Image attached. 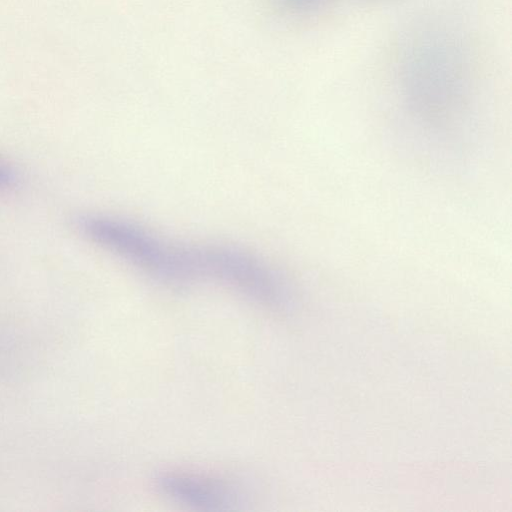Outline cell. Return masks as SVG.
<instances>
[{
    "instance_id": "6da1fadb",
    "label": "cell",
    "mask_w": 512,
    "mask_h": 512,
    "mask_svg": "<svg viewBox=\"0 0 512 512\" xmlns=\"http://www.w3.org/2000/svg\"><path fill=\"white\" fill-rule=\"evenodd\" d=\"M465 44L445 27L417 31L401 51L399 79L416 106L438 110L459 101L468 85L470 61Z\"/></svg>"
},
{
    "instance_id": "7a4b0ae2",
    "label": "cell",
    "mask_w": 512,
    "mask_h": 512,
    "mask_svg": "<svg viewBox=\"0 0 512 512\" xmlns=\"http://www.w3.org/2000/svg\"><path fill=\"white\" fill-rule=\"evenodd\" d=\"M157 483L165 495L204 509H228L238 500L234 487L208 476L167 473L160 476Z\"/></svg>"
},
{
    "instance_id": "3957f363",
    "label": "cell",
    "mask_w": 512,
    "mask_h": 512,
    "mask_svg": "<svg viewBox=\"0 0 512 512\" xmlns=\"http://www.w3.org/2000/svg\"><path fill=\"white\" fill-rule=\"evenodd\" d=\"M281 6L294 13H307L319 8L325 0H277Z\"/></svg>"
},
{
    "instance_id": "277c9868",
    "label": "cell",
    "mask_w": 512,
    "mask_h": 512,
    "mask_svg": "<svg viewBox=\"0 0 512 512\" xmlns=\"http://www.w3.org/2000/svg\"><path fill=\"white\" fill-rule=\"evenodd\" d=\"M17 181L15 170L0 159V192L12 188Z\"/></svg>"
}]
</instances>
